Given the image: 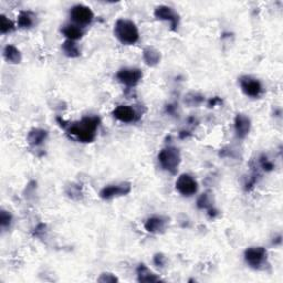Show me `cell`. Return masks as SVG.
<instances>
[{
	"label": "cell",
	"instance_id": "cell-1",
	"mask_svg": "<svg viewBox=\"0 0 283 283\" xmlns=\"http://www.w3.org/2000/svg\"><path fill=\"white\" fill-rule=\"evenodd\" d=\"M101 120L98 116H86L68 126L67 132L81 143H92L97 138V131Z\"/></svg>",
	"mask_w": 283,
	"mask_h": 283
},
{
	"label": "cell",
	"instance_id": "cell-2",
	"mask_svg": "<svg viewBox=\"0 0 283 283\" xmlns=\"http://www.w3.org/2000/svg\"><path fill=\"white\" fill-rule=\"evenodd\" d=\"M114 35L122 44L133 45L140 39V33L133 21L118 19L114 26Z\"/></svg>",
	"mask_w": 283,
	"mask_h": 283
},
{
	"label": "cell",
	"instance_id": "cell-3",
	"mask_svg": "<svg viewBox=\"0 0 283 283\" xmlns=\"http://www.w3.org/2000/svg\"><path fill=\"white\" fill-rule=\"evenodd\" d=\"M181 156L179 149L173 146H167V147L163 148L161 152L158 153V163L162 166L163 170L171 173V174L175 175L178 167L180 165Z\"/></svg>",
	"mask_w": 283,
	"mask_h": 283
},
{
	"label": "cell",
	"instance_id": "cell-4",
	"mask_svg": "<svg viewBox=\"0 0 283 283\" xmlns=\"http://www.w3.org/2000/svg\"><path fill=\"white\" fill-rule=\"evenodd\" d=\"M244 259L250 268L260 270L267 264L268 252L263 247H250L245 250Z\"/></svg>",
	"mask_w": 283,
	"mask_h": 283
},
{
	"label": "cell",
	"instance_id": "cell-5",
	"mask_svg": "<svg viewBox=\"0 0 283 283\" xmlns=\"http://www.w3.org/2000/svg\"><path fill=\"white\" fill-rule=\"evenodd\" d=\"M71 20L77 26H88L94 19V13L91 8L84 4H75L70 10Z\"/></svg>",
	"mask_w": 283,
	"mask_h": 283
},
{
	"label": "cell",
	"instance_id": "cell-6",
	"mask_svg": "<svg viewBox=\"0 0 283 283\" xmlns=\"http://www.w3.org/2000/svg\"><path fill=\"white\" fill-rule=\"evenodd\" d=\"M239 85L241 91L250 98H259L263 93L262 83L253 76H241L239 79Z\"/></svg>",
	"mask_w": 283,
	"mask_h": 283
},
{
	"label": "cell",
	"instance_id": "cell-7",
	"mask_svg": "<svg viewBox=\"0 0 283 283\" xmlns=\"http://www.w3.org/2000/svg\"><path fill=\"white\" fill-rule=\"evenodd\" d=\"M143 77V72L139 68H123L116 73V79L127 88H134Z\"/></svg>",
	"mask_w": 283,
	"mask_h": 283
},
{
	"label": "cell",
	"instance_id": "cell-8",
	"mask_svg": "<svg viewBox=\"0 0 283 283\" xmlns=\"http://www.w3.org/2000/svg\"><path fill=\"white\" fill-rule=\"evenodd\" d=\"M176 190L185 197H191L198 190V182L189 174H181L176 180Z\"/></svg>",
	"mask_w": 283,
	"mask_h": 283
},
{
	"label": "cell",
	"instance_id": "cell-9",
	"mask_svg": "<svg viewBox=\"0 0 283 283\" xmlns=\"http://www.w3.org/2000/svg\"><path fill=\"white\" fill-rule=\"evenodd\" d=\"M131 182H121L117 185H108L100 191V197L104 200H109L121 196H126L131 193Z\"/></svg>",
	"mask_w": 283,
	"mask_h": 283
},
{
	"label": "cell",
	"instance_id": "cell-10",
	"mask_svg": "<svg viewBox=\"0 0 283 283\" xmlns=\"http://www.w3.org/2000/svg\"><path fill=\"white\" fill-rule=\"evenodd\" d=\"M154 16L156 19L162 21H168L171 24V28L173 30H176L179 25V16L174 9L168 6H158L156 7L154 11Z\"/></svg>",
	"mask_w": 283,
	"mask_h": 283
},
{
	"label": "cell",
	"instance_id": "cell-11",
	"mask_svg": "<svg viewBox=\"0 0 283 283\" xmlns=\"http://www.w3.org/2000/svg\"><path fill=\"white\" fill-rule=\"evenodd\" d=\"M113 116L122 123H134L139 121L140 115L133 107L129 106H118L113 111Z\"/></svg>",
	"mask_w": 283,
	"mask_h": 283
},
{
	"label": "cell",
	"instance_id": "cell-12",
	"mask_svg": "<svg viewBox=\"0 0 283 283\" xmlns=\"http://www.w3.org/2000/svg\"><path fill=\"white\" fill-rule=\"evenodd\" d=\"M235 133L239 140H244L248 136L251 130V120L245 114H237L235 117Z\"/></svg>",
	"mask_w": 283,
	"mask_h": 283
},
{
	"label": "cell",
	"instance_id": "cell-13",
	"mask_svg": "<svg viewBox=\"0 0 283 283\" xmlns=\"http://www.w3.org/2000/svg\"><path fill=\"white\" fill-rule=\"evenodd\" d=\"M167 218H164L162 216H154L148 218L145 221V229L150 234H162L165 231L167 227Z\"/></svg>",
	"mask_w": 283,
	"mask_h": 283
},
{
	"label": "cell",
	"instance_id": "cell-14",
	"mask_svg": "<svg viewBox=\"0 0 283 283\" xmlns=\"http://www.w3.org/2000/svg\"><path fill=\"white\" fill-rule=\"evenodd\" d=\"M136 275H138V281L141 283H153L163 281L157 275H155L153 271H150L144 263L139 264L138 269H136Z\"/></svg>",
	"mask_w": 283,
	"mask_h": 283
},
{
	"label": "cell",
	"instance_id": "cell-15",
	"mask_svg": "<svg viewBox=\"0 0 283 283\" xmlns=\"http://www.w3.org/2000/svg\"><path fill=\"white\" fill-rule=\"evenodd\" d=\"M61 33L66 36L67 40L76 41L80 40L84 35V31L82 27L77 26L75 24H67L62 27Z\"/></svg>",
	"mask_w": 283,
	"mask_h": 283
},
{
	"label": "cell",
	"instance_id": "cell-16",
	"mask_svg": "<svg viewBox=\"0 0 283 283\" xmlns=\"http://www.w3.org/2000/svg\"><path fill=\"white\" fill-rule=\"evenodd\" d=\"M48 139V131L43 129H33L27 135V142L31 146H41Z\"/></svg>",
	"mask_w": 283,
	"mask_h": 283
},
{
	"label": "cell",
	"instance_id": "cell-17",
	"mask_svg": "<svg viewBox=\"0 0 283 283\" xmlns=\"http://www.w3.org/2000/svg\"><path fill=\"white\" fill-rule=\"evenodd\" d=\"M3 58L6 59L8 63H11V65H18V63H20L22 60L21 52L12 44H8L4 47Z\"/></svg>",
	"mask_w": 283,
	"mask_h": 283
},
{
	"label": "cell",
	"instance_id": "cell-18",
	"mask_svg": "<svg viewBox=\"0 0 283 283\" xmlns=\"http://www.w3.org/2000/svg\"><path fill=\"white\" fill-rule=\"evenodd\" d=\"M143 59L146 65L149 67H155L161 62L162 56L158 50L152 47H147V48H145L143 51Z\"/></svg>",
	"mask_w": 283,
	"mask_h": 283
},
{
	"label": "cell",
	"instance_id": "cell-19",
	"mask_svg": "<svg viewBox=\"0 0 283 283\" xmlns=\"http://www.w3.org/2000/svg\"><path fill=\"white\" fill-rule=\"evenodd\" d=\"M61 50L68 58H77L81 56V50L79 45L75 43V41L66 40L61 45Z\"/></svg>",
	"mask_w": 283,
	"mask_h": 283
},
{
	"label": "cell",
	"instance_id": "cell-20",
	"mask_svg": "<svg viewBox=\"0 0 283 283\" xmlns=\"http://www.w3.org/2000/svg\"><path fill=\"white\" fill-rule=\"evenodd\" d=\"M18 27L21 29H29L35 25V15L31 11H20L17 19Z\"/></svg>",
	"mask_w": 283,
	"mask_h": 283
},
{
	"label": "cell",
	"instance_id": "cell-21",
	"mask_svg": "<svg viewBox=\"0 0 283 283\" xmlns=\"http://www.w3.org/2000/svg\"><path fill=\"white\" fill-rule=\"evenodd\" d=\"M15 24L7 16H0V31H1L2 35L11 33V31L15 30Z\"/></svg>",
	"mask_w": 283,
	"mask_h": 283
},
{
	"label": "cell",
	"instance_id": "cell-22",
	"mask_svg": "<svg viewBox=\"0 0 283 283\" xmlns=\"http://www.w3.org/2000/svg\"><path fill=\"white\" fill-rule=\"evenodd\" d=\"M197 207L199 209H209V208L213 207L212 198L211 194L205 193L203 195H200L197 200Z\"/></svg>",
	"mask_w": 283,
	"mask_h": 283
},
{
	"label": "cell",
	"instance_id": "cell-23",
	"mask_svg": "<svg viewBox=\"0 0 283 283\" xmlns=\"http://www.w3.org/2000/svg\"><path fill=\"white\" fill-rule=\"evenodd\" d=\"M11 223H12V214L2 209V211L0 212V226H1V229L2 230L8 229V228H10Z\"/></svg>",
	"mask_w": 283,
	"mask_h": 283
},
{
	"label": "cell",
	"instance_id": "cell-24",
	"mask_svg": "<svg viewBox=\"0 0 283 283\" xmlns=\"http://www.w3.org/2000/svg\"><path fill=\"white\" fill-rule=\"evenodd\" d=\"M204 102V97L198 93L191 92L189 94H187V97L185 99V103L188 104L190 106H197L199 104H202Z\"/></svg>",
	"mask_w": 283,
	"mask_h": 283
},
{
	"label": "cell",
	"instance_id": "cell-25",
	"mask_svg": "<svg viewBox=\"0 0 283 283\" xmlns=\"http://www.w3.org/2000/svg\"><path fill=\"white\" fill-rule=\"evenodd\" d=\"M117 281H118L117 277H115V275H113V273H109V272H104L98 278V282H101V283H115Z\"/></svg>",
	"mask_w": 283,
	"mask_h": 283
},
{
	"label": "cell",
	"instance_id": "cell-26",
	"mask_svg": "<svg viewBox=\"0 0 283 283\" xmlns=\"http://www.w3.org/2000/svg\"><path fill=\"white\" fill-rule=\"evenodd\" d=\"M259 162H260V167H261L264 172H271L273 171V168H275V164H273L267 156L260 157Z\"/></svg>",
	"mask_w": 283,
	"mask_h": 283
},
{
	"label": "cell",
	"instance_id": "cell-27",
	"mask_svg": "<svg viewBox=\"0 0 283 283\" xmlns=\"http://www.w3.org/2000/svg\"><path fill=\"white\" fill-rule=\"evenodd\" d=\"M154 264L158 268H163L166 264V257L163 253H156L154 255Z\"/></svg>",
	"mask_w": 283,
	"mask_h": 283
},
{
	"label": "cell",
	"instance_id": "cell-28",
	"mask_svg": "<svg viewBox=\"0 0 283 283\" xmlns=\"http://www.w3.org/2000/svg\"><path fill=\"white\" fill-rule=\"evenodd\" d=\"M45 229H47V226L44 225V223H40V225L35 228V231H34V235L36 236V237H40V236H42L44 235V232H45Z\"/></svg>",
	"mask_w": 283,
	"mask_h": 283
},
{
	"label": "cell",
	"instance_id": "cell-29",
	"mask_svg": "<svg viewBox=\"0 0 283 283\" xmlns=\"http://www.w3.org/2000/svg\"><path fill=\"white\" fill-rule=\"evenodd\" d=\"M208 211V216L211 217V218H216L217 216H219V211H217L216 208H213V207H212V208H209V209H207Z\"/></svg>",
	"mask_w": 283,
	"mask_h": 283
},
{
	"label": "cell",
	"instance_id": "cell-30",
	"mask_svg": "<svg viewBox=\"0 0 283 283\" xmlns=\"http://www.w3.org/2000/svg\"><path fill=\"white\" fill-rule=\"evenodd\" d=\"M218 103H221V100L219 99V98H212V99H211L209 100V102H208V106L209 107H212V106H216V104H218Z\"/></svg>",
	"mask_w": 283,
	"mask_h": 283
},
{
	"label": "cell",
	"instance_id": "cell-31",
	"mask_svg": "<svg viewBox=\"0 0 283 283\" xmlns=\"http://www.w3.org/2000/svg\"><path fill=\"white\" fill-rule=\"evenodd\" d=\"M166 111H167V113H170V114H174V111H175L174 106H167Z\"/></svg>",
	"mask_w": 283,
	"mask_h": 283
}]
</instances>
